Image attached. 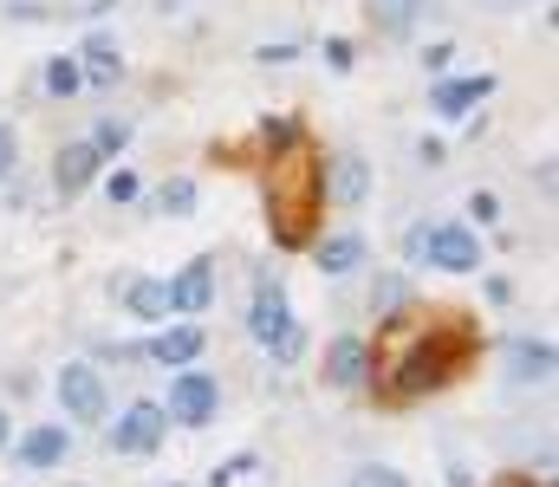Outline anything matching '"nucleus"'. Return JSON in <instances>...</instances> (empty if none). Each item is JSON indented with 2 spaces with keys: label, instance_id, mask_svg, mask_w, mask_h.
Wrapping results in <instances>:
<instances>
[{
  "label": "nucleus",
  "instance_id": "obj_1",
  "mask_svg": "<svg viewBox=\"0 0 559 487\" xmlns=\"http://www.w3.org/2000/svg\"><path fill=\"white\" fill-rule=\"evenodd\" d=\"M326 202V176H319V156L313 150H293L274 163V182H267V221H274V241L280 247H306L313 234V208Z\"/></svg>",
  "mask_w": 559,
  "mask_h": 487
},
{
  "label": "nucleus",
  "instance_id": "obj_2",
  "mask_svg": "<svg viewBox=\"0 0 559 487\" xmlns=\"http://www.w3.org/2000/svg\"><path fill=\"white\" fill-rule=\"evenodd\" d=\"M456 358H462V338H423V345H410L404 364L384 377V397H391V403H410V397L436 390V384L456 371Z\"/></svg>",
  "mask_w": 559,
  "mask_h": 487
},
{
  "label": "nucleus",
  "instance_id": "obj_3",
  "mask_svg": "<svg viewBox=\"0 0 559 487\" xmlns=\"http://www.w3.org/2000/svg\"><path fill=\"white\" fill-rule=\"evenodd\" d=\"M247 332H254V338L274 351V364H300V351H306V332L293 325L280 280H261V293H254V312H247Z\"/></svg>",
  "mask_w": 559,
  "mask_h": 487
},
{
  "label": "nucleus",
  "instance_id": "obj_4",
  "mask_svg": "<svg viewBox=\"0 0 559 487\" xmlns=\"http://www.w3.org/2000/svg\"><path fill=\"white\" fill-rule=\"evenodd\" d=\"M215 410H221V384H215L208 371H176V377H169V403H163L169 423L202 430V423H215Z\"/></svg>",
  "mask_w": 559,
  "mask_h": 487
},
{
  "label": "nucleus",
  "instance_id": "obj_5",
  "mask_svg": "<svg viewBox=\"0 0 559 487\" xmlns=\"http://www.w3.org/2000/svg\"><path fill=\"white\" fill-rule=\"evenodd\" d=\"M59 410L72 423H104L111 416V397H104V377L91 364H65L59 371Z\"/></svg>",
  "mask_w": 559,
  "mask_h": 487
},
{
  "label": "nucleus",
  "instance_id": "obj_6",
  "mask_svg": "<svg viewBox=\"0 0 559 487\" xmlns=\"http://www.w3.org/2000/svg\"><path fill=\"white\" fill-rule=\"evenodd\" d=\"M163 430H169L163 403H130V410L117 416V430H111V449H117V456H150V449L163 443Z\"/></svg>",
  "mask_w": 559,
  "mask_h": 487
},
{
  "label": "nucleus",
  "instance_id": "obj_7",
  "mask_svg": "<svg viewBox=\"0 0 559 487\" xmlns=\"http://www.w3.org/2000/svg\"><path fill=\"white\" fill-rule=\"evenodd\" d=\"M423 260H436L443 273H475V267H482V241H475L469 228H430Z\"/></svg>",
  "mask_w": 559,
  "mask_h": 487
},
{
  "label": "nucleus",
  "instance_id": "obj_8",
  "mask_svg": "<svg viewBox=\"0 0 559 487\" xmlns=\"http://www.w3.org/2000/svg\"><path fill=\"white\" fill-rule=\"evenodd\" d=\"M495 91V72H469V78H436V91H430V104H436V117H469L482 98Z\"/></svg>",
  "mask_w": 559,
  "mask_h": 487
},
{
  "label": "nucleus",
  "instance_id": "obj_9",
  "mask_svg": "<svg viewBox=\"0 0 559 487\" xmlns=\"http://www.w3.org/2000/svg\"><path fill=\"white\" fill-rule=\"evenodd\" d=\"M163 286H169V312H208V299H215V260H189Z\"/></svg>",
  "mask_w": 559,
  "mask_h": 487
},
{
  "label": "nucleus",
  "instance_id": "obj_10",
  "mask_svg": "<svg viewBox=\"0 0 559 487\" xmlns=\"http://www.w3.org/2000/svg\"><path fill=\"white\" fill-rule=\"evenodd\" d=\"M98 150H91V137H78V143H65L59 150V163H52V182H59V195H78V189H91V176H98Z\"/></svg>",
  "mask_w": 559,
  "mask_h": 487
},
{
  "label": "nucleus",
  "instance_id": "obj_11",
  "mask_svg": "<svg viewBox=\"0 0 559 487\" xmlns=\"http://www.w3.org/2000/svg\"><path fill=\"white\" fill-rule=\"evenodd\" d=\"M78 52H85V65H78V72H85V85H91V91H111V85H117V72H124L117 39H111V33H91Z\"/></svg>",
  "mask_w": 559,
  "mask_h": 487
},
{
  "label": "nucleus",
  "instance_id": "obj_12",
  "mask_svg": "<svg viewBox=\"0 0 559 487\" xmlns=\"http://www.w3.org/2000/svg\"><path fill=\"white\" fill-rule=\"evenodd\" d=\"M202 345H208L202 325H169V332H156V338L143 345V358H156V364H182V371H189V364L202 358Z\"/></svg>",
  "mask_w": 559,
  "mask_h": 487
},
{
  "label": "nucleus",
  "instance_id": "obj_13",
  "mask_svg": "<svg viewBox=\"0 0 559 487\" xmlns=\"http://www.w3.org/2000/svg\"><path fill=\"white\" fill-rule=\"evenodd\" d=\"M365 371H371V345H365V338H332V351H326V377H332L339 390H358Z\"/></svg>",
  "mask_w": 559,
  "mask_h": 487
},
{
  "label": "nucleus",
  "instance_id": "obj_14",
  "mask_svg": "<svg viewBox=\"0 0 559 487\" xmlns=\"http://www.w3.org/2000/svg\"><path fill=\"white\" fill-rule=\"evenodd\" d=\"M65 449H72V436H65L59 423H39V430L20 436V462H26V469H59Z\"/></svg>",
  "mask_w": 559,
  "mask_h": 487
},
{
  "label": "nucleus",
  "instance_id": "obj_15",
  "mask_svg": "<svg viewBox=\"0 0 559 487\" xmlns=\"http://www.w3.org/2000/svg\"><path fill=\"white\" fill-rule=\"evenodd\" d=\"M436 0H365V20L378 26V33H391V39H404L423 13H430Z\"/></svg>",
  "mask_w": 559,
  "mask_h": 487
},
{
  "label": "nucleus",
  "instance_id": "obj_16",
  "mask_svg": "<svg viewBox=\"0 0 559 487\" xmlns=\"http://www.w3.org/2000/svg\"><path fill=\"white\" fill-rule=\"evenodd\" d=\"M124 312H130V319H150V325L169 319V286H163V280H130V286H124Z\"/></svg>",
  "mask_w": 559,
  "mask_h": 487
},
{
  "label": "nucleus",
  "instance_id": "obj_17",
  "mask_svg": "<svg viewBox=\"0 0 559 487\" xmlns=\"http://www.w3.org/2000/svg\"><path fill=\"white\" fill-rule=\"evenodd\" d=\"M365 260V234H332V241H319V273H352Z\"/></svg>",
  "mask_w": 559,
  "mask_h": 487
},
{
  "label": "nucleus",
  "instance_id": "obj_18",
  "mask_svg": "<svg viewBox=\"0 0 559 487\" xmlns=\"http://www.w3.org/2000/svg\"><path fill=\"white\" fill-rule=\"evenodd\" d=\"M365 189H371L365 156H339V169H332V195H339L345 208H358V202H365Z\"/></svg>",
  "mask_w": 559,
  "mask_h": 487
},
{
  "label": "nucleus",
  "instance_id": "obj_19",
  "mask_svg": "<svg viewBox=\"0 0 559 487\" xmlns=\"http://www.w3.org/2000/svg\"><path fill=\"white\" fill-rule=\"evenodd\" d=\"M508 358H514V377H554V345L547 338H514Z\"/></svg>",
  "mask_w": 559,
  "mask_h": 487
},
{
  "label": "nucleus",
  "instance_id": "obj_20",
  "mask_svg": "<svg viewBox=\"0 0 559 487\" xmlns=\"http://www.w3.org/2000/svg\"><path fill=\"white\" fill-rule=\"evenodd\" d=\"M78 85H85V72H78V59H52L46 65V98H78Z\"/></svg>",
  "mask_w": 559,
  "mask_h": 487
},
{
  "label": "nucleus",
  "instance_id": "obj_21",
  "mask_svg": "<svg viewBox=\"0 0 559 487\" xmlns=\"http://www.w3.org/2000/svg\"><path fill=\"white\" fill-rule=\"evenodd\" d=\"M156 208H163V215H195V182H189V176H169V182L156 189Z\"/></svg>",
  "mask_w": 559,
  "mask_h": 487
},
{
  "label": "nucleus",
  "instance_id": "obj_22",
  "mask_svg": "<svg viewBox=\"0 0 559 487\" xmlns=\"http://www.w3.org/2000/svg\"><path fill=\"white\" fill-rule=\"evenodd\" d=\"M124 143H130V124H124V117H104V124L91 130V150H98V156H117Z\"/></svg>",
  "mask_w": 559,
  "mask_h": 487
},
{
  "label": "nucleus",
  "instance_id": "obj_23",
  "mask_svg": "<svg viewBox=\"0 0 559 487\" xmlns=\"http://www.w3.org/2000/svg\"><path fill=\"white\" fill-rule=\"evenodd\" d=\"M137 195H143V189H137V176H130V169L104 176V202H111V208H124V202H137Z\"/></svg>",
  "mask_w": 559,
  "mask_h": 487
},
{
  "label": "nucleus",
  "instance_id": "obj_24",
  "mask_svg": "<svg viewBox=\"0 0 559 487\" xmlns=\"http://www.w3.org/2000/svg\"><path fill=\"white\" fill-rule=\"evenodd\" d=\"M352 487H410V482H404L397 469H358V475H352Z\"/></svg>",
  "mask_w": 559,
  "mask_h": 487
},
{
  "label": "nucleus",
  "instance_id": "obj_25",
  "mask_svg": "<svg viewBox=\"0 0 559 487\" xmlns=\"http://www.w3.org/2000/svg\"><path fill=\"white\" fill-rule=\"evenodd\" d=\"M449 59H456V46H449V39L423 46V72H436V78H443V72H449Z\"/></svg>",
  "mask_w": 559,
  "mask_h": 487
},
{
  "label": "nucleus",
  "instance_id": "obj_26",
  "mask_svg": "<svg viewBox=\"0 0 559 487\" xmlns=\"http://www.w3.org/2000/svg\"><path fill=\"white\" fill-rule=\"evenodd\" d=\"M404 299H410L404 280H378V312H384V319H391V306H404Z\"/></svg>",
  "mask_w": 559,
  "mask_h": 487
},
{
  "label": "nucleus",
  "instance_id": "obj_27",
  "mask_svg": "<svg viewBox=\"0 0 559 487\" xmlns=\"http://www.w3.org/2000/svg\"><path fill=\"white\" fill-rule=\"evenodd\" d=\"M469 215H475V221H495V215H501V202H495L488 189H475V195H469Z\"/></svg>",
  "mask_w": 559,
  "mask_h": 487
},
{
  "label": "nucleus",
  "instance_id": "obj_28",
  "mask_svg": "<svg viewBox=\"0 0 559 487\" xmlns=\"http://www.w3.org/2000/svg\"><path fill=\"white\" fill-rule=\"evenodd\" d=\"M13 163H20V137H13V130H7V124H0V176H7V169H13Z\"/></svg>",
  "mask_w": 559,
  "mask_h": 487
},
{
  "label": "nucleus",
  "instance_id": "obj_29",
  "mask_svg": "<svg viewBox=\"0 0 559 487\" xmlns=\"http://www.w3.org/2000/svg\"><path fill=\"white\" fill-rule=\"evenodd\" d=\"M482 7H501V13H514V7H528V0H482Z\"/></svg>",
  "mask_w": 559,
  "mask_h": 487
},
{
  "label": "nucleus",
  "instance_id": "obj_30",
  "mask_svg": "<svg viewBox=\"0 0 559 487\" xmlns=\"http://www.w3.org/2000/svg\"><path fill=\"white\" fill-rule=\"evenodd\" d=\"M0 449H7V410H0Z\"/></svg>",
  "mask_w": 559,
  "mask_h": 487
}]
</instances>
